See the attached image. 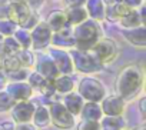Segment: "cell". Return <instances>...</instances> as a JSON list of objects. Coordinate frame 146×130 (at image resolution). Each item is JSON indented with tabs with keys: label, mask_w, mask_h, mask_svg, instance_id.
<instances>
[{
	"label": "cell",
	"mask_w": 146,
	"mask_h": 130,
	"mask_svg": "<svg viewBox=\"0 0 146 130\" xmlns=\"http://www.w3.org/2000/svg\"><path fill=\"white\" fill-rule=\"evenodd\" d=\"M29 2V5L32 6V7H39L42 3H43V0H27Z\"/></svg>",
	"instance_id": "60d3db41"
},
{
	"label": "cell",
	"mask_w": 146,
	"mask_h": 130,
	"mask_svg": "<svg viewBox=\"0 0 146 130\" xmlns=\"http://www.w3.org/2000/svg\"><path fill=\"white\" fill-rule=\"evenodd\" d=\"M73 37H75V46L79 50H90L100 39V29L95 20L86 19L75 27Z\"/></svg>",
	"instance_id": "7a4b0ae2"
},
{
	"label": "cell",
	"mask_w": 146,
	"mask_h": 130,
	"mask_svg": "<svg viewBox=\"0 0 146 130\" xmlns=\"http://www.w3.org/2000/svg\"><path fill=\"white\" fill-rule=\"evenodd\" d=\"M15 99L6 92V90H0V113H5L9 112L13 104H15Z\"/></svg>",
	"instance_id": "f546056e"
},
{
	"label": "cell",
	"mask_w": 146,
	"mask_h": 130,
	"mask_svg": "<svg viewBox=\"0 0 146 130\" xmlns=\"http://www.w3.org/2000/svg\"><path fill=\"white\" fill-rule=\"evenodd\" d=\"M89 51L96 59V61L103 66V64L115 61V59L117 57L119 49H117V44H116L115 40H112V39H99Z\"/></svg>",
	"instance_id": "277c9868"
},
{
	"label": "cell",
	"mask_w": 146,
	"mask_h": 130,
	"mask_svg": "<svg viewBox=\"0 0 146 130\" xmlns=\"http://www.w3.org/2000/svg\"><path fill=\"white\" fill-rule=\"evenodd\" d=\"M52 30L49 29V26L46 23H37L32 33H30V39H32V46L35 50H40L44 49L49 43H50V37H52Z\"/></svg>",
	"instance_id": "30bf717a"
},
{
	"label": "cell",
	"mask_w": 146,
	"mask_h": 130,
	"mask_svg": "<svg viewBox=\"0 0 146 130\" xmlns=\"http://www.w3.org/2000/svg\"><path fill=\"white\" fill-rule=\"evenodd\" d=\"M49 56L52 57L54 66L60 75H72L73 73L75 67H73L72 57L67 51H64L62 49H52L49 51Z\"/></svg>",
	"instance_id": "9c48e42d"
},
{
	"label": "cell",
	"mask_w": 146,
	"mask_h": 130,
	"mask_svg": "<svg viewBox=\"0 0 146 130\" xmlns=\"http://www.w3.org/2000/svg\"><path fill=\"white\" fill-rule=\"evenodd\" d=\"M125 100L117 94H109L102 99L100 109L103 116H122L125 112Z\"/></svg>",
	"instance_id": "ba28073f"
},
{
	"label": "cell",
	"mask_w": 146,
	"mask_h": 130,
	"mask_svg": "<svg viewBox=\"0 0 146 130\" xmlns=\"http://www.w3.org/2000/svg\"><path fill=\"white\" fill-rule=\"evenodd\" d=\"M123 37L133 46L145 49L146 46V29L143 24L137 26V27H132V29H126L122 32Z\"/></svg>",
	"instance_id": "4fadbf2b"
},
{
	"label": "cell",
	"mask_w": 146,
	"mask_h": 130,
	"mask_svg": "<svg viewBox=\"0 0 146 130\" xmlns=\"http://www.w3.org/2000/svg\"><path fill=\"white\" fill-rule=\"evenodd\" d=\"M50 43H53L56 47H75V37H73V32L67 27L56 32L50 37Z\"/></svg>",
	"instance_id": "9a60e30c"
},
{
	"label": "cell",
	"mask_w": 146,
	"mask_h": 130,
	"mask_svg": "<svg viewBox=\"0 0 146 130\" xmlns=\"http://www.w3.org/2000/svg\"><path fill=\"white\" fill-rule=\"evenodd\" d=\"M27 76H29V69H25V67H20L19 70L6 75V77L10 79V82H25Z\"/></svg>",
	"instance_id": "1f68e13d"
},
{
	"label": "cell",
	"mask_w": 146,
	"mask_h": 130,
	"mask_svg": "<svg viewBox=\"0 0 146 130\" xmlns=\"http://www.w3.org/2000/svg\"><path fill=\"white\" fill-rule=\"evenodd\" d=\"M123 3L127 5L129 7H136L142 3V0H123Z\"/></svg>",
	"instance_id": "f35d334b"
},
{
	"label": "cell",
	"mask_w": 146,
	"mask_h": 130,
	"mask_svg": "<svg viewBox=\"0 0 146 130\" xmlns=\"http://www.w3.org/2000/svg\"><path fill=\"white\" fill-rule=\"evenodd\" d=\"M0 3H5V0H0Z\"/></svg>",
	"instance_id": "f6af8a7d"
},
{
	"label": "cell",
	"mask_w": 146,
	"mask_h": 130,
	"mask_svg": "<svg viewBox=\"0 0 146 130\" xmlns=\"http://www.w3.org/2000/svg\"><path fill=\"white\" fill-rule=\"evenodd\" d=\"M120 22H122V24H123L126 29H132V27H137V26L143 24L136 10H130L127 15H125V16L120 19Z\"/></svg>",
	"instance_id": "4316f807"
},
{
	"label": "cell",
	"mask_w": 146,
	"mask_h": 130,
	"mask_svg": "<svg viewBox=\"0 0 146 130\" xmlns=\"http://www.w3.org/2000/svg\"><path fill=\"white\" fill-rule=\"evenodd\" d=\"M139 110H140V113H142V117L145 119V117H146V97H145V96H142V97L139 99Z\"/></svg>",
	"instance_id": "e575fe53"
},
{
	"label": "cell",
	"mask_w": 146,
	"mask_h": 130,
	"mask_svg": "<svg viewBox=\"0 0 146 130\" xmlns=\"http://www.w3.org/2000/svg\"><path fill=\"white\" fill-rule=\"evenodd\" d=\"M7 10H9V6L0 3V19H7Z\"/></svg>",
	"instance_id": "74e56055"
},
{
	"label": "cell",
	"mask_w": 146,
	"mask_h": 130,
	"mask_svg": "<svg viewBox=\"0 0 146 130\" xmlns=\"http://www.w3.org/2000/svg\"><path fill=\"white\" fill-rule=\"evenodd\" d=\"M54 92L60 93V94H66L69 92H73L75 89V82L69 75H59L53 82H52Z\"/></svg>",
	"instance_id": "44dd1931"
},
{
	"label": "cell",
	"mask_w": 146,
	"mask_h": 130,
	"mask_svg": "<svg viewBox=\"0 0 146 130\" xmlns=\"http://www.w3.org/2000/svg\"><path fill=\"white\" fill-rule=\"evenodd\" d=\"M46 24H47L49 29H50L52 32H54V33L59 32V30H62V29H64V27H67V26H70V24L67 23V20H66L64 12H62V10L52 12V13L49 15V17H47Z\"/></svg>",
	"instance_id": "ffe728a7"
},
{
	"label": "cell",
	"mask_w": 146,
	"mask_h": 130,
	"mask_svg": "<svg viewBox=\"0 0 146 130\" xmlns=\"http://www.w3.org/2000/svg\"><path fill=\"white\" fill-rule=\"evenodd\" d=\"M22 66H20V61L17 59V56H5L2 59V70L7 75V73H12V72H16L19 70Z\"/></svg>",
	"instance_id": "484cf974"
},
{
	"label": "cell",
	"mask_w": 146,
	"mask_h": 130,
	"mask_svg": "<svg viewBox=\"0 0 146 130\" xmlns=\"http://www.w3.org/2000/svg\"><path fill=\"white\" fill-rule=\"evenodd\" d=\"M16 127V123L12 120H6V121H2L0 123V130H15Z\"/></svg>",
	"instance_id": "836d02e7"
},
{
	"label": "cell",
	"mask_w": 146,
	"mask_h": 130,
	"mask_svg": "<svg viewBox=\"0 0 146 130\" xmlns=\"http://www.w3.org/2000/svg\"><path fill=\"white\" fill-rule=\"evenodd\" d=\"M78 130H99V121L82 119V121L78 124Z\"/></svg>",
	"instance_id": "d6a6232c"
},
{
	"label": "cell",
	"mask_w": 146,
	"mask_h": 130,
	"mask_svg": "<svg viewBox=\"0 0 146 130\" xmlns=\"http://www.w3.org/2000/svg\"><path fill=\"white\" fill-rule=\"evenodd\" d=\"M26 80H27V83L30 84V87H32L33 90H37V92L44 86V83H46V82H49V80H46L42 75H39L37 72L30 73V75L27 76V79H26Z\"/></svg>",
	"instance_id": "f1b7e54d"
},
{
	"label": "cell",
	"mask_w": 146,
	"mask_h": 130,
	"mask_svg": "<svg viewBox=\"0 0 146 130\" xmlns=\"http://www.w3.org/2000/svg\"><path fill=\"white\" fill-rule=\"evenodd\" d=\"M5 90L15 99V102L29 100L33 96V89L27 82H10L6 84Z\"/></svg>",
	"instance_id": "8fae6325"
},
{
	"label": "cell",
	"mask_w": 146,
	"mask_h": 130,
	"mask_svg": "<svg viewBox=\"0 0 146 130\" xmlns=\"http://www.w3.org/2000/svg\"><path fill=\"white\" fill-rule=\"evenodd\" d=\"M20 44L17 43V40L15 37H5L3 40V46H2V54L5 56H16L20 50Z\"/></svg>",
	"instance_id": "d4e9b609"
},
{
	"label": "cell",
	"mask_w": 146,
	"mask_h": 130,
	"mask_svg": "<svg viewBox=\"0 0 146 130\" xmlns=\"http://www.w3.org/2000/svg\"><path fill=\"white\" fill-rule=\"evenodd\" d=\"M32 124L36 129H46L50 124V114H49V107L46 104L35 106V112L32 116Z\"/></svg>",
	"instance_id": "2e32d148"
},
{
	"label": "cell",
	"mask_w": 146,
	"mask_h": 130,
	"mask_svg": "<svg viewBox=\"0 0 146 130\" xmlns=\"http://www.w3.org/2000/svg\"><path fill=\"white\" fill-rule=\"evenodd\" d=\"M103 3H106L109 7H112V6H116V5H119V3H122L123 0H102Z\"/></svg>",
	"instance_id": "ab89813d"
},
{
	"label": "cell",
	"mask_w": 146,
	"mask_h": 130,
	"mask_svg": "<svg viewBox=\"0 0 146 130\" xmlns=\"http://www.w3.org/2000/svg\"><path fill=\"white\" fill-rule=\"evenodd\" d=\"M15 130H36V127L32 123H19L16 124Z\"/></svg>",
	"instance_id": "d590c367"
},
{
	"label": "cell",
	"mask_w": 146,
	"mask_h": 130,
	"mask_svg": "<svg viewBox=\"0 0 146 130\" xmlns=\"http://www.w3.org/2000/svg\"><path fill=\"white\" fill-rule=\"evenodd\" d=\"M37 73L39 75H42L46 80H49V82H53L60 73H59V70L56 69V66H54V63H53V60L52 59H42L39 63H37Z\"/></svg>",
	"instance_id": "e0dca14e"
},
{
	"label": "cell",
	"mask_w": 146,
	"mask_h": 130,
	"mask_svg": "<svg viewBox=\"0 0 146 130\" xmlns=\"http://www.w3.org/2000/svg\"><path fill=\"white\" fill-rule=\"evenodd\" d=\"M78 93L82 96L85 102H93V103H100L102 99L106 96V89L105 86L93 77H83L79 82L78 86Z\"/></svg>",
	"instance_id": "3957f363"
},
{
	"label": "cell",
	"mask_w": 146,
	"mask_h": 130,
	"mask_svg": "<svg viewBox=\"0 0 146 130\" xmlns=\"http://www.w3.org/2000/svg\"><path fill=\"white\" fill-rule=\"evenodd\" d=\"M143 86V72L136 64H127L125 66L115 82L116 94L120 96L125 102L132 100Z\"/></svg>",
	"instance_id": "6da1fadb"
},
{
	"label": "cell",
	"mask_w": 146,
	"mask_h": 130,
	"mask_svg": "<svg viewBox=\"0 0 146 130\" xmlns=\"http://www.w3.org/2000/svg\"><path fill=\"white\" fill-rule=\"evenodd\" d=\"M26 0H10V3H25Z\"/></svg>",
	"instance_id": "7bdbcfd3"
},
{
	"label": "cell",
	"mask_w": 146,
	"mask_h": 130,
	"mask_svg": "<svg viewBox=\"0 0 146 130\" xmlns=\"http://www.w3.org/2000/svg\"><path fill=\"white\" fill-rule=\"evenodd\" d=\"M83 3H86V0H66V5L69 7H79Z\"/></svg>",
	"instance_id": "8d00e7d4"
},
{
	"label": "cell",
	"mask_w": 146,
	"mask_h": 130,
	"mask_svg": "<svg viewBox=\"0 0 146 130\" xmlns=\"http://www.w3.org/2000/svg\"><path fill=\"white\" fill-rule=\"evenodd\" d=\"M13 34H15V39L17 40V43L20 44L22 49H30V46H32V39H30V33L27 32V29L16 30Z\"/></svg>",
	"instance_id": "83f0119b"
},
{
	"label": "cell",
	"mask_w": 146,
	"mask_h": 130,
	"mask_svg": "<svg viewBox=\"0 0 146 130\" xmlns=\"http://www.w3.org/2000/svg\"><path fill=\"white\" fill-rule=\"evenodd\" d=\"M30 17V9L26 3H12L7 10V19L15 24L23 26Z\"/></svg>",
	"instance_id": "7c38bea8"
},
{
	"label": "cell",
	"mask_w": 146,
	"mask_h": 130,
	"mask_svg": "<svg viewBox=\"0 0 146 130\" xmlns=\"http://www.w3.org/2000/svg\"><path fill=\"white\" fill-rule=\"evenodd\" d=\"M16 56L20 61V66L25 67V69H30L36 64V57H35V54L30 49H20Z\"/></svg>",
	"instance_id": "cb8c5ba5"
},
{
	"label": "cell",
	"mask_w": 146,
	"mask_h": 130,
	"mask_svg": "<svg viewBox=\"0 0 146 130\" xmlns=\"http://www.w3.org/2000/svg\"><path fill=\"white\" fill-rule=\"evenodd\" d=\"M64 15H66V20H67L69 24H79V23H82L88 19V12L82 6L69 7V10Z\"/></svg>",
	"instance_id": "7402d4cb"
},
{
	"label": "cell",
	"mask_w": 146,
	"mask_h": 130,
	"mask_svg": "<svg viewBox=\"0 0 146 130\" xmlns=\"http://www.w3.org/2000/svg\"><path fill=\"white\" fill-rule=\"evenodd\" d=\"M62 103L69 110V113L72 116H78L80 113V110H82V106H83L85 100L82 99V96L78 92H69L63 97V102Z\"/></svg>",
	"instance_id": "5bb4252c"
},
{
	"label": "cell",
	"mask_w": 146,
	"mask_h": 130,
	"mask_svg": "<svg viewBox=\"0 0 146 130\" xmlns=\"http://www.w3.org/2000/svg\"><path fill=\"white\" fill-rule=\"evenodd\" d=\"M50 123L60 130H70L75 127V116H72L69 110L63 106L62 102H53L49 106Z\"/></svg>",
	"instance_id": "8992f818"
},
{
	"label": "cell",
	"mask_w": 146,
	"mask_h": 130,
	"mask_svg": "<svg viewBox=\"0 0 146 130\" xmlns=\"http://www.w3.org/2000/svg\"><path fill=\"white\" fill-rule=\"evenodd\" d=\"M72 57V63L73 67L76 70H79L80 73H86V75H92V73H98L102 70V64H99L96 61V59L90 54L89 50H72L70 53Z\"/></svg>",
	"instance_id": "5b68a950"
},
{
	"label": "cell",
	"mask_w": 146,
	"mask_h": 130,
	"mask_svg": "<svg viewBox=\"0 0 146 130\" xmlns=\"http://www.w3.org/2000/svg\"><path fill=\"white\" fill-rule=\"evenodd\" d=\"M126 121L122 116H102L99 120L100 130H125Z\"/></svg>",
	"instance_id": "d6986e66"
},
{
	"label": "cell",
	"mask_w": 146,
	"mask_h": 130,
	"mask_svg": "<svg viewBox=\"0 0 146 130\" xmlns=\"http://www.w3.org/2000/svg\"><path fill=\"white\" fill-rule=\"evenodd\" d=\"M16 32V24L13 22H10L9 19H3V20H0V34L2 36H12L13 33Z\"/></svg>",
	"instance_id": "4dcf8cb0"
},
{
	"label": "cell",
	"mask_w": 146,
	"mask_h": 130,
	"mask_svg": "<svg viewBox=\"0 0 146 130\" xmlns=\"http://www.w3.org/2000/svg\"><path fill=\"white\" fill-rule=\"evenodd\" d=\"M3 40H5V37L0 34V54H2V46H3Z\"/></svg>",
	"instance_id": "b9f144b4"
},
{
	"label": "cell",
	"mask_w": 146,
	"mask_h": 130,
	"mask_svg": "<svg viewBox=\"0 0 146 130\" xmlns=\"http://www.w3.org/2000/svg\"><path fill=\"white\" fill-rule=\"evenodd\" d=\"M79 114L82 116L83 120H96V121H99L102 119V116H103L100 104L99 103H93V102H85Z\"/></svg>",
	"instance_id": "ac0fdd59"
},
{
	"label": "cell",
	"mask_w": 146,
	"mask_h": 130,
	"mask_svg": "<svg viewBox=\"0 0 146 130\" xmlns=\"http://www.w3.org/2000/svg\"><path fill=\"white\" fill-rule=\"evenodd\" d=\"M9 112L12 114V120L16 124H19V123H30L33 112H35V104L30 103L29 100L16 102Z\"/></svg>",
	"instance_id": "52a82bcc"
},
{
	"label": "cell",
	"mask_w": 146,
	"mask_h": 130,
	"mask_svg": "<svg viewBox=\"0 0 146 130\" xmlns=\"http://www.w3.org/2000/svg\"><path fill=\"white\" fill-rule=\"evenodd\" d=\"M88 12L93 20L105 19V3L102 0H88Z\"/></svg>",
	"instance_id": "603a6c76"
},
{
	"label": "cell",
	"mask_w": 146,
	"mask_h": 130,
	"mask_svg": "<svg viewBox=\"0 0 146 130\" xmlns=\"http://www.w3.org/2000/svg\"><path fill=\"white\" fill-rule=\"evenodd\" d=\"M133 130H145V126H139V127H135Z\"/></svg>",
	"instance_id": "ee69618b"
},
{
	"label": "cell",
	"mask_w": 146,
	"mask_h": 130,
	"mask_svg": "<svg viewBox=\"0 0 146 130\" xmlns=\"http://www.w3.org/2000/svg\"><path fill=\"white\" fill-rule=\"evenodd\" d=\"M99 130H100V129H99Z\"/></svg>",
	"instance_id": "bcb514c9"
}]
</instances>
